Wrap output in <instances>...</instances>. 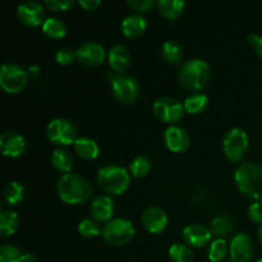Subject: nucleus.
Returning a JSON list of instances; mask_svg holds the SVG:
<instances>
[{
  "mask_svg": "<svg viewBox=\"0 0 262 262\" xmlns=\"http://www.w3.org/2000/svg\"><path fill=\"white\" fill-rule=\"evenodd\" d=\"M19 227L18 214L12 209H2L0 211V235L3 238L13 235Z\"/></svg>",
  "mask_w": 262,
  "mask_h": 262,
  "instance_id": "obj_21",
  "label": "nucleus"
},
{
  "mask_svg": "<svg viewBox=\"0 0 262 262\" xmlns=\"http://www.w3.org/2000/svg\"><path fill=\"white\" fill-rule=\"evenodd\" d=\"M228 252H229V247H228L227 241L224 238H216L210 245L207 256L211 262H220L227 257Z\"/></svg>",
  "mask_w": 262,
  "mask_h": 262,
  "instance_id": "obj_32",
  "label": "nucleus"
},
{
  "mask_svg": "<svg viewBox=\"0 0 262 262\" xmlns=\"http://www.w3.org/2000/svg\"><path fill=\"white\" fill-rule=\"evenodd\" d=\"M107 60H109V66L113 71L123 72L129 66L130 53L124 45L118 43V45L110 48L109 53H107Z\"/></svg>",
  "mask_w": 262,
  "mask_h": 262,
  "instance_id": "obj_19",
  "label": "nucleus"
},
{
  "mask_svg": "<svg viewBox=\"0 0 262 262\" xmlns=\"http://www.w3.org/2000/svg\"><path fill=\"white\" fill-rule=\"evenodd\" d=\"M164 142L173 152H184L188 150L191 140L184 128L179 125H169L164 132Z\"/></svg>",
  "mask_w": 262,
  "mask_h": 262,
  "instance_id": "obj_15",
  "label": "nucleus"
},
{
  "mask_svg": "<svg viewBox=\"0 0 262 262\" xmlns=\"http://www.w3.org/2000/svg\"><path fill=\"white\" fill-rule=\"evenodd\" d=\"M169 257L171 262H194V252L189 246L183 243H176L169 248Z\"/></svg>",
  "mask_w": 262,
  "mask_h": 262,
  "instance_id": "obj_28",
  "label": "nucleus"
},
{
  "mask_svg": "<svg viewBox=\"0 0 262 262\" xmlns=\"http://www.w3.org/2000/svg\"><path fill=\"white\" fill-rule=\"evenodd\" d=\"M152 169V163L150 159L145 155H138L130 161L129 170L130 174L136 178H141V177H146Z\"/></svg>",
  "mask_w": 262,
  "mask_h": 262,
  "instance_id": "obj_31",
  "label": "nucleus"
},
{
  "mask_svg": "<svg viewBox=\"0 0 262 262\" xmlns=\"http://www.w3.org/2000/svg\"><path fill=\"white\" fill-rule=\"evenodd\" d=\"M28 83L26 69L15 63H4L0 68V86L8 94H18Z\"/></svg>",
  "mask_w": 262,
  "mask_h": 262,
  "instance_id": "obj_6",
  "label": "nucleus"
},
{
  "mask_svg": "<svg viewBox=\"0 0 262 262\" xmlns=\"http://www.w3.org/2000/svg\"><path fill=\"white\" fill-rule=\"evenodd\" d=\"M127 4L137 12H148L155 3L154 0H128Z\"/></svg>",
  "mask_w": 262,
  "mask_h": 262,
  "instance_id": "obj_37",
  "label": "nucleus"
},
{
  "mask_svg": "<svg viewBox=\"0 0 262 262\" xmlns=\"http://www.w3.org/2000/svg\"><path fill=\"white\" fill-rule=\"evenodd\" d=\"M92 184L84 177L77 173H66L56 182L59 199L68 205H79L89 201L92 196Z\"/></svg>",
  "mask_w": 262,
  "mask_h": 262,
  "instance_id": "obj_1",
  "label": "nucleus"
},
{
  "mask_svg": "<svg viewBox=\"0 0 262 262\" xmlns=\"http://www.w3.org/2000/svg\"><path fill=\"white\" fill-rule=\"evenodd\" d=\"M115 211V205L112 197L97 196L92 200V204L90 206V212H91L92 219L96 220L97 223H109L113 220V215Z\"/></svg>",
  "mask_w": 262,
  "mask_h": 262,
  "instance_id": "obj_17",
  "label": "nucleus"
},
{
  "mask_svg": "<svg viewBox=\"0 0 262 262\" xmlns=\"http://www.w3.org/2000/svg\"><path fill=\"white\" fill-rule=\"evenodd\" d=\"M78 61L87 67H97L105 60V49L96 41H87L78 46L76 50Z\"/></svg>",
  "mask_w": 262,
  "mask_h": 262,
  "instance_id": "obj_13",
  "label": "nucleus"
},
{
  "mask_svg": "<svg viewBox=\"0 0 262 262\" xmlns=\"http://www.w3.org/2000/svg\"><path fill=\"white\" fill-rule=\"evenodd\" d=\"M256 262H262V257H261V258H258V260L256 261Z\"/></svg>",
  "mask_w": 262,
  "mask_h": 262,
  "instance_id": "obj_43",
  "label": "nucleus"
},
{
  "mask_svg": "<svg viewBox=\"0 0 262 262\" xmlns=\"http://www.w3.org/2000/svg\"><path fill=\"white\" fill-rule=\"evenodd\" d=\"M257 235H258V241H260L261 245H262V225H260V228H258Z\"/></svg>",
  "mask_w": 262,
  "mask_h": 262,
  "instance_id": "obj_42",
  "label": "nucleus"
},
{
  "mask_svg": "<svg viewBox=\"0 0 262 262\" xmlns=\"http://www.w3.org/2000/svg\"><path fill=\"white\" fill-rule=\"evenodd\" d=\"M248 217L255 224L262 225V204L255 202V204L251 205L250 209H248Z\"/></svg>",
  "mask_w": 262,
  "mask_h": 262,
  "instance_id": "obj_38",
  "label": "nucleus"
},
{
  "mask_svg": "<svg viewBox=\"0 0 262 262\" xmlns=\"http://www.w3.org/2000/svg\"><path fill=\"white\" fill-rule=\"evenodd\" d=\"M255 49H256V53H257V55L262 59V36H260V38H258L257 43L255 45Z\"/></svg>",
  "mask_w": 262,
  "mask_h": 262,
  "instance_id": "obj_41",
  "label": "nucleus"
},
{
  "mask_svg": "<svg viewBox=\"0 0 262 262\" xmlns=\"http://www.w3.org/2000/svg\"><path fill=\"white\" fill-rule=\"evenodd\" d=\"M161 55L168 63L178 64L183 58V46L176 40H168L161 46Z\"/></svg>",
  "mask_w": 262,
  "mask_h": 262,
  "instance_id": "obj_25",
  "label": "nucleus"
},
{
  "mask_svg": "<svg viewBox=\"0 0 262 262\" xmlns=\"http://www.w3.org/2000/svg\"><path fill=\"white\" fill-rule=\"evenodd\" d=\"M79 234L84 238H96L102 233L101 228L94 219H83L78 224Z\"/></svg>",
  "mask_w": 262,
  "mask_h": 262,
  "instance_id": "obj_33",
  "label": "nucleus"
},
{
  "mask_svg": "<svg viewBox=\"0 0 262 262\" xmlns=\"http://www.w3.org/2000/svg\"><path fill=\"white\" fill-rule=\"evenodd\" d=\"M110 86H112L113 96L120 104H132L140 95V86L137 81L133 77L124 76V74L113 77Z\"/></svg>",
  "mask_w": 262,
  "mask_h": 262,
  "instance_id": "obj_10",
  "label": "nucleus"
},
{
  "mask_svg": "<svg viewBox=\"0 0 262 262\" xmlns=\"http://www.w3.org/2000/svg\"><path fill=\"white\" fill-rule=\"evenodd\" d=\"M51 164L56 170L61 173H71V169L73 166V155L68 148L59 147L51 154Z\"/></svg>",
  "mask_w": 262,
  "mask_h": 262,
  "instance_id": "obj_23",
  "label": "nucleus"
},
{
  "mask_svg": "<svg viewBox=\"0 0 262 262\" xmlns=\"http://www.w3.org/2000/svg\"><path fill=\"white\" fill-rule=\"evenodd\" d=\"M3 194H4L5 202L10 206H14V205L19 204L25 197V187L19 182L12 181L5 184Z\"/></svg>",
  "mask_w": 262,
  "mask_h": 262,
  "instance_id": "obj_29",
  "label": "nucleus"
},
{
  "mask_svg": "<svg viewBox=\"0 0 262 262\" xmlns=\"http://www.w3.org/2000/svg\"><path fill=\"white\" fill-rule=\"evenodd\" d=\"M210 78V67L202 59H192L181 67L178 81L182 87L189 91H200L206 86Z\"/></svg>",
  "mask_w": 262,
  "mask_h": 262,
  "instance_id": "obj_3",
  "label": "nucleus"
},
{
  "mask_svg": "<svg viewBox=\"0 0 262 262\" xmlns=\"http://www.w3.org/2000/svg\"><path fill=\"white\" fill-rule=\"evenodd\" d=\"M158 7L164 17L174 20L182 15L186 3L183 0H159Z\"/></svg>",
  "mask_w": 262,
  "mask_h": 262,
  "instance_id": "obj_24",
  "label": "nucleus"
},
{
  "mask_svg": "<svg viewBox=\"0 0 262 262\" xmlns=\"http://www.w3.org/2000/svg\"><path fill=\"white\" fill-rule=\"evenodd\" d=\"M25 253L13 245H3L0 247V262H23Z\"/></svg>",
  "mask_w": 262,
  "mask_h": 262,
  "instance_id": "obj_34",
  "label": "nucleus"
},
{
  "mask_svg": "<svg viewBox=\"0 0 262 262\" xmlns=\"http://www.w3.org/2000/svg\"><path fill=\"white\" fill-rule=\"evenodd\" d=\"M17 18L20 23L28 27L42 26L45 22L43 5L38 2H25L17 7Z\"/></svg>",
  "mask_w": 262,
  "mask_h": 262,
  "instance_id": "obj_11",
  "label": "nucleus"
},
{
  "mask_svg": "<svg viewBox=\"0 0 262 262\" xmlns=\"http://www.w3.org/2000/svg\"><path fill=\"white\" fill-rule=\"evenodd\" d=\"M0 150L7 158H18L26 151V140L20 133L5 132L0 137Z\"/></svg>",
  "mask_w": 262,
  "mask_h": 262,
  "instance_id": "obj_16",
  "label": "nucleus"
},
{
  "mask_svg": "<svg viewBox=\"0 0 262 262\" xmlns=\"http://www.w3.org/2000/svg\"><path fill=\"white\" fill-rule=\"evenodd\" d=\"M152 109L154 114L159 120L170 125H176V123L183 119L184 112H186L184 105L179 100L169 96H164L156 100L154 102Z\"/></svg>",
  "mask_w": 262,
  "mask_h": 262,
  "instance_id": "obj_9",
  "label": "nucleus"
},
{
  "mask_svg": "<svg viewBox=\"0 0 262 262\" xmlns=\"http://www.w3.org/2000/svg\"><path fill=\"white\" fill-rule=\"evenodd\" d=\"M207 104H209V97L205 94H200V92H193L189 96L186 97L184 100V109L189 114H200L206 109Z\"/></svg>",
  "mask_w": 262,
  "mask_h": 262,
  "instance_id": "obj_27",
  "label": "nucleus"
},
{
  "mask_svg": "<svg viewBox=\"0 0 262 262\" xmlns=\"http://www.w3.org/2000/svg\"><path fill=\"white\" fill-rule=\"evenodd\" d=\"M76 58V50H72L71 48H60L55 54V60L61 66L72 64Z\"/></svg>",
  "mask_w": 262,
  "mask_h": 262,
  "instance_id": "obj_35",
  "label": "nucleus"
},
{
  "mask_svg": "<svg viewBox=\"0 0 262 262\" xmlns=\"http://www.w3.org/2000/svg\"><path fill=\"white\" fill-rule=\"evenodd\" d=\"M23 262H36V256L31 252H26L23 255Z\"/></svg>",
  "mask_w": 262,
  "mask_h": 262,
  "instance_id": "obj_40",
  "label": "nucleus"
},
{
  "mask_svg": "<svg viewBox=\"0 0 262 262\" xmlns=\"http://www.w3.org/2000/svg\"><path fill=\"white\" fill-rule=\"evenodd\" d=\"M147 27L146 18L141 14H129L122 20V32L127 37H140Z\"/></svg>",
  "mask_w": 262,
  "mask_h": 262,
  "instance_id": "obj_20",
  "label": "nucleus"
},
{
  "mask_svg": "<svg viewBox=\"0 0 262 262\" xmlns=\"http://www.w3.org/2000/svg\"><path fill=\"white\" fill-rule=\"evenodd\" d=\"M96 181L100 188L106 193L122 194L129 187L130 177L123 166L105 165L97 171Z\"/></svg>",
  "mask_w": 262,
  "mask_h": 262,
  "instance_id": "obj_4",
  "label": "nucleus"
},
{
  "mask_svg": "<svg viewBox=\"0 0 262 262\" xmlns=\"http://www.w3.org/2000/svg\"><path fill=\"white\" fill-rule=\"evenodd\" d=\"M210 230L217 238H224L232 233L233 223L225 215H219V216L214 217L211 220V223H210Z\"/></svg>",
  "mask_w": 262,
  "mask_h": 262,
  "instance_id": "obj_30",
  "label": "nucleus"
},
{
  "mask_svg": "<svg viewBox=\"0 0 262 262\" xmlns=\"http://www.w3.org/2000/svg\"><path fill=\"white\" fill-rule=\"evenodd\" d=\"M78 4L86 10H95L101 5L100 0H79Z\"/></svg>",
  "mask_w": 262,
  "mask_h": 262,
  "instance_id": "obj_39",
  "label": "nucleus"
},
{
  "mask_svg": "<svg viewBox=\"0 0 262 262\" xmlns=\"http://www.w3.org/2000/svg\"><path fill=\"white\" fill-rule=\"evenodd\" d=\"M230 258L233 262H250L253 257L252 239L246 233H238L232 238L229 246Z\"/></svg>",
  "mask_w": 262,
  "mask_h": 262,
  "instance_id": "obj_12",
  "label": "nucleus"
},
{
  "mask_svg": "<svg viewBox=\"0 0 262 262\" xmlns=\"http://www.w3.org/2000/svg\"><path fill=\"white\" fill-rule=\"evenodd\" d=\"M248 136L241 128H232L223 140V151L230 161L238 163L248 150Z\"/></svg>",
  "mask_w": 262,
  "mask_h": 262,
  "instance_id": "obj_8",
  "label": "nucleus"
},
{
  "mask_svg": "<svg viewBox=\"0 0 262 262\" xmlns=\"http://www.w3.org/2000/svg\"><path fill=\"white\" fill-rule=\"evenodd\" d=\"M168 215L163 209L158 206H151L143 211L142 214V224L147 232L152 234L163 233L168 227Z\"/></svg>",
  "mask_w": 262,
  "mask_h": 262,
  "instance_id": "obj_14",
  "label": "nucleus"
},
{
  "mask_svg": "<svg viewBox=\"0 0 262 262\" xmlns=\"http://www.w3.org/2000/svg\"><path fill=\"white\" fill-rule=\"evenodd\" d=\"M136 229L132 223L123 217L110 220L102 228V238L112 246H124L133 239Z\"/></svg>",
  "mask_w": 262,
  "mask_h": 262,
  "instance_id": "obj_5",
  "label": "nucleus"
},
{
  "mask_svg": "<svg viewBox=\"0 0 262 262\" xmlns=\"http://www.w3.org/2000/svg\"><path fill=\"white\" fill-rule=\"evenodd\" d=\"M41 27H42V32L50 38H61L67 35L66 23L56 17L46 18Z\"/></svg>",
  "mask_w": 262,
  "mask_h": 262,
  "instance_id": "obj_26",
  "label": "nucleus"
},
{
  "mask_svg": "<svg viewBox=\"0 0 262 262\" xmlns=\"http://www.w3.org/2000/svg\"><path fill=\"white\" fill-rule=\"evenodd\" d=\"M238 189L256 202L262 204V166L255 163L241 164L234 171Z\"/></svg>",
  "mask_w": 262,
  "mask_h": 262,
  "instance_id": "obj_2",
  "label": "nucleus"
},
{
  "mask_svg": "<svg viewBox=\"0 0 262 262\" xmlns=\"http://www.w3.org/2000/svg\"><path fill=\"white\" fill-rule=\"evenodd\" d=\"M49 141L59 146L74 145L77 140V127L67 118H55L46 127Z\"/></svg>",
  "mask_w": 262,
  "mask_h": 262,
  "instance_id": "obj_7",
  "label": "nucleus"
},
{
  "mask_svg": "<svg viewBox=\"0 0 262 262\" xmlns=\"http://www.w3.org/2000/svg\"><path fill=\"white\" fill-rule=\"evenodd\" d=\"M45 7L53 12H64L73 5L72 0H45Z\"/></svg>",
  "mask_w": 262,
  "mask_h": 262,
  "instance_id": "obj_36",
  "label": "nucleus"
},
{
  "mask_svg": "<svg viewBox=\"0 0 262 262\" xmlns=\"http://www.w3.org/2000/svg\"><path fill=\"white\" fill-rule=\"evenodd\" d=\"M74 151L79 158L84 159V160H94L99 156L100 147L92 138L89 137H79L77 138L76 142L73 145Z\"/></svg>",
  "mask_w": 262,
  "mask_h": 262,
  "instance_id": "obj_22",
  "label": "nucleus"
},
{
  "mask_svg": "<svg viewBox=\"0 0 262 262\" xmlns=\"http://www.w3.org/2000/svg\"><path fill=\"white\" fill-rule=\"evenodd\" d=\"M211 237V230L202 224H189L183 229L184 242L194 248L205 247L210 242Z\"/></svg>",
  "mask_w": 262,
  "mask_h": 262,
  "instance_id": "obj_18",
  "label": "nucleus"
}]
</instances>
